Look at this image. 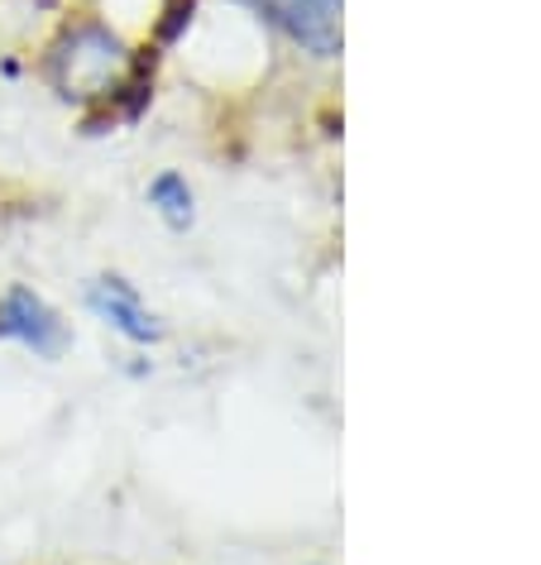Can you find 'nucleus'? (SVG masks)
Returning a JSON list of instances; mask_svg holds the SVG:
<instances>
[{"label":"nucleus","mask_w":541,"mask_h":565,"mask_svg":"<svg viewBox=\"0 0 541 565\" xmlns=\"http://www.w3.org/2000/svg\"><path fill=\"white\" fill-rule=\"evenodd\" d=\"M44 77L49 87L82 110H110L125 92H135V53L96 15L63 20V30L44 49Z\"/></svg>","instance_id":"nucleus-1"},{"label":"nucleus","mask_w":541,"mask_h":565,"mask_svg":"<svg viewBox=\"0 0 541 565\" xmlns=\"http://www.w3.org/2000/svg\"><path fill=\"white\" fill-rule=\"evenodd\" d=\"M73 321L59 302L34 282H6L0 288V345L30 360L59 364L73 350Z\"/></svg>","instance_id":"nucleus-2"},{"label":"nucleus","mask_w":541,"mask_h":565,"mask_svg":"<svg viewBox=\"0 0 541 565\" xmlns=\"http://www.w3.org/2000/svg\"><path fill=\"white\" fill-rule=\"evenodd\" d=\"M82 302H87V312L102 321L110 335H120L125 345L159 350L168 341L163 312L145 298V288H139L135 278H125V274H96V278H87V288H82Z\"/></svg>","instance_id":"nucleus-3"},{"label":"nucleus","mask_w":541,"mask_h":565,"mask_svg":"<svg viewBox=\"0 0 541 565\" xmlns=\"http://www.w3.org/2000/svg\"><path fill=\"white\" fill-rule=\"evenodd\" d=\"M235 6H245L307 58H340V0H235Z\"/></svg>","instance_id":"nucleus-4"},{"label":"nucleus","mask_w":541,"mask_h":565,"mask_svg":"<svg viewBox=\"0 0 541 565\" xmlns=\"http://www.w3.org/2000/svg\"><path fill=\"white\" fill-rule=\"evenodd\" d=\"M145 206L153 211V221L173 235H188L197 225V188L182 168H159L145 182Z\"/></svg>","instance_id":"nucleus-5"},{"label":"nucleus","mask_w":541,"mask_h":565,"mask_svg":"<svg viewBox=\"0 0 541 565\" xmlns=\"http://www.w3.org/2000/svg\"><path fill=\"white\" fill-rule=\"evenodd\" d=\"M317 565H321V561H317Z\"/></svg>","instance_id":"nucleus-6"}]
</instances>
